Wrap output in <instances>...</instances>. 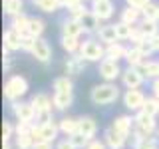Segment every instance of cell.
I'll list each match as a JSON object with an SVG mask.
<instances>
[{"label":"cell","instance_id":"6da1fadb","mask_svg":"<svg viewBox=\"0 0 159 149\" xmlns=\"http://www.w3.org/2000/svg\"><path fill=\"white\" fill-rule=\"evenodd\" d=\"M119 96H121V92H119L117 84L116 82H103V84H98V86L92 88V92H89V99H92L93 106H111V103H116Z\"/></svg>","mask_w":159,"mask_h":149},{"label":"cell","instance_id":"7a4b0ae2","mask_svg":"<svg viewBox=\"0 0 159 149\" xmlns=\"http://www.w3.org/2000/svg\"><path fill=\"white\" fill-rule=\"evenodd\" d=\"M4 99L6 102H18L22 96H26L28 93V79L24 76H18V74H14V76H10L6 82H4Z\"/></svg>","mask_w":159,"mask_h":149},{"label":"cell","instance_id":"3957f363","mask_svg":"<svg viewBox=\"0 0 159 149\" xmlns=\"http://www.w3.org/2000/svg\"><path fill=\"white\" fill-rule=\"evenodd\" d=\"M60 133V125L58 121L54 119V115L46 119V121L42 123H32V137L36 139V141H50L54 143V139L58 137Z\"/></svg>","mask_w":159,"mask_h":149},{"label":"cell","instance_id":"277c9868","mask_svg":"<svg viewBox=\"0 0 159 149\" xmlns=\"http://www.w3.org/2000/svg\"><path fill=\"white\" fill-rule=\"evenodd\" d=\"M80 56L86 62H102L106 58V44L96 38H88L80 46Z\"/></svg>","mask_w":159,"mask_h":149},{"label":"cell","instance_id":"5b68a950","mask_svg":"<svg viewBox=\"0 0 159 149\" xmlns=\"http://www.w3.org/2000/svg\"><path fill=\"white\" fill-rule=\"evenodd\" d=\"M10 107H12V113L14 117H16V121H26V123H34V119L38 117L36 109H34L32 102H12L10 103Z\"/></svg>","mask_w":159,"mask_h":149},{"label":"cell","instance_id":"8992f818","mask_svg":"<svg viewBox=\"0 0 159 149\" xmlns=\"http://www.w3.org/2000/svg\"><path fill=\"white\" fill-rule=\"evenodd\" d=\"M98 74H99V78H102L103 82H116L117 78H121L123 70L119 68V62L103 58L102 62H99V66H98Z\"/></svg>","mask_w":159,"mask_h":149},{"label":"cell","instance_id":"52a82bcc","mask_svg":"<svg viewBox=\"0 0 159 149\" xmlns=\"http://www.w3.org/2000/svg\"><path fill=\"white\" fill-rule=\"evenodd\" d=\"M119 79H121V84H123L125 89H133V88H141L147 78L141 74V70H139L137 66H127L125 70H123V74H121Z\"/></svg>","mask_w":159,"mask_h":149},{"label":"cell","instance_id":"ba28073f","mask_svg":"<svg viewBox=\"0 0 159 149\" xmlns=\"http://www.w3.org/2000/svg\"><path fill=\"white\" fill-rule=\"evenodd\" d=\"M133 119H135V127L141 129L145 135H155L157 133L159 123L155 121V115H149V113H145L143 109H139V111H135Z\"/></svg>","mask_w":159,"mask_h":149},{"label":"cell","instance_id":"9c48e42d","mask_svg":"<svg viewBox=\"0 0 159 149\" xmlns=\"http://www.w3.org/2000/svg\"><path fill=\"white\" fill-rule=\"evenodd\" d=\"M145 93L141 92L139 88H133V89H125L123 93V106H125L129 111H139L145 103Z\"/></svg>","mask_w":159,"mask_h":149},{"label":"cell","instance_id":"30bf717a","mask_svg":"<svg viewBox=\"0 0 159 149\" xmlns=\"http://www.w3.org/2000/svg\"><path fill=\"white\" fill-rule=\"evenodd\" d=\"M32 106H34V109H36V113H38V117H42V115H50L52 113V109H54V99L48 96V93H36L32 99ZM36 117V119H38Z\"/></svg>","mask_w":159,"mask_h":149},{"label":"cell","instance_id":"8fae6325","mask_svg":"<svg viewBox=\"0 0 159 149\" xmlns=\"http://www.w3.org/2000/svg\"><path fill=\"white\" fill-rule=\"evenodd\" d=\"M111 127L116 129L117 133H121L123 137H127V141H129L133 129H135V119H133L131 115H117V117L111 121Z\"/></svg>","mask_w":159,"mask_h":149},{"label":"cell","instance_id":"7c38bea8","mask_svg":"<svg viewBox=\"0 0 159 149\" xmlns=\"http://www.w3.org/2000/svg\"><path fill=\"white\" fill-rule=\"evenodd\" d=\"M34 56V60L40 64H48L50 60H52V46L48 44V40L44 38H38L36 44H34V50L30 52Z\"/></svg>","mask_w":159,"mask_h":149},{"label":"cell","instance_id":"4fadbf2b","mask_svg":"<svg viewBox=\"0 0 159 149\" xmlns=\"http://www.w3.org/2000/svg\"><path fill=\"white\" fill-rule=\"evenodd\" d=\"M89 10L99 20H109L113 16V12H116V6H113L111 0H92V8Z\"/></svg>","mask_w":159,"mask_h":149},{"label":"cell","instance_id":"5bb4252c","mask_svg":"<svg viewBox=\"0 0 159 149\" xmlns=\"http://www.w3.org/2000/svg\"><path fill=\"white\" fill-rule=\"evenodd\" d=\"M102 139L106 141L107 149H125V145H127V137H123L121 133H117L111 125L103 131V137Z\"/></svg>","mask_w":159,"mask_h":149},{"label":"cell","instance_id":"9a60e30c","mask_svg":"<svg viewBox=\"0 0 159 149\" xmlns=\"http://www.w3.org/2000/svg\"><path fill=\"white\" fill-rule=\"evenodd\" d=\"M86 62L82 56H80V52L78 54H70V58L66 60V64H64V68H66V74L68 76H80V74L86 70Z\"/></svg>","mask_w":159,"mask_h":149},{"label":"cell","instance_id":"2e32d148","mask_svg":"<svg viewBox=\"0 0 159 149\" xmlns=\"http://www.w3.org/2000/svg\"><path fill=\"white\" fill-rule=\"evenodd\" d=\"M22 38H24V34H20L18 30H14V28H8L6 32H4V38H2L4 48L10 50V52L22 50Z\"/></svg>","mask_w":159,"mask_h":149},{"label":"cell","instance_id":"e0dca14e","mask_svg":"<svg viewBox=\"0 0 159 149\" xmlns=\"http://www.w3.org/2000/svg\"><path fill=\"white\" fill-rule=\"evenodd\" d=\"M78 131L84 133L88 139H96L98 121H96L92 115H82V117H78Z\"/></svg>","mask_w":159,"mask_h":149},{"label":"cell","instance_id":"ac0fdd59","mask_svg":"<svg viewBox=\"0 0 159 149\" xmlns=\"http://www.w3.org/2000/svg\"><path fill=\"white\" fill-rule=\"evenodd\" d=\"M149 56L145 52H143L139 46H135V44H131V46L127 48V54H125V62H127V66H141L143 62H145Z\"/></svg>","mask_w":159,"mask_h":149},{"label":"cell","instance_id":"d6986e66","mask_svg":"<svg viewBox=\"0 0 159 149\" xmlns=\"http://www.w3.org/2000/svg\"><path fill=\"white\" fill-rule=\"evenodd\" d=\"M54 109L58 111H66L68 107H72L74 103V92H54Z\"/></svg>","mask_w":159,"mask_h":149},{"label":"cell","instance_id":"ffe728a7","mask_svg":"<svg viewBox=\"0 0 159 149\" xmlns=\"http://www.w3.org/2000/svg\"><path fill=\"white\" fill-rule=\"evenodd\" d=\"M96 34H98V40H99V42H103L106 46H107V44H113V42H119L116 24H103V26H99V30H98Z\"/></svg>","mask_w":159,"mask_h":149},{"label":"cell","instance_id":"44dd1931","mask_svg":"<svg viewBox=\"0 0 159 149\" xmlns=\"http://www.w3.org/2000/svg\"><path fill=\"white\" fill-rule=\"evenodd\" d=\"M84 32V26L80 24V20H74V18H66L62 22V36H72V38H80Z\"/></svg>","mask_w":159,"mask_h":149},{"label":"cell","instance_id":"7402d4cb","mask_svg":"<svg viewBox=\"0 0 159 149\" xmlns=\"http://www.w3.org/2000/svg\"><path fill=\"white\" fill-rule=\"evenodd\" d=\"M99 22H102V20H99V18L96 16V14L92 12V10H88V12H86V16L80 20V24L84 26V32H86V34H96L98 30H99V26H102Z\"/></svg>","mask_w":159,"mask_h":149},{"label":"cell","instance_id":"603a6c76","mask_svg":"<svg viewBox=\"0 0 159 149\" xmlns=\"http://www.w3.org/2000/svg\"><path fill=\"white\" fill-rule=\"evenodd\" d=\"M125 54H127V48L123 46L121 42H113V44H107L106 46V58L107 60H125Z\"/></svg>","mask_w":159,"mask_h":149},{"label":"cell","instance_id":"cb8c5ba5","mask_svg":"<svg viewBox=\"0 0 159 149\" xmlns=\"http://www.w3.org/2000/svg\"><path fill=\"white\" fill-rule=\"evenodd\" d=\"M141 10H137V8H133V6H125L121 10V14H119V20L121 22H127V24H131V26H137L139 22H141Z\"/></svg>","mask_w":159,"mask_h":149},{"label":"cell","instance_id":"d4e9b609","mask_svg":"<svg viewBox=\"0 0 159 149\" xmlns=\"http://www.w3.org/2000/svg\"><path fill=\"white\" fill-rule=\"evenodd\" d=\"M36 139L32 137V131H22L14 135V147L16 149H32Z\"/></svg>","mask_w":159,"mask_h":149},{"label":"cell","instance_id":"484cf974","mask_svg":"<svg viewBox=\"0 0 159 149\" xmlns=\"http://www.w3.org/2000/svg\"><path fill=\"white\" fill-rule=\"evenodd\" d=\"M58 125H60V133L74 135V133H78V117H62L58 119Z\"/></svg>","mask_w":159,"mask_h":149},{"label":"cell","instance_id":"4316f807","mask_svg":"<svg viewBox=\"0 0 159 149\" xmlns=\"http://www.w3.org/2000/svg\"><path fill=\"white\" fill-rule=\"evenodd\" d=\"M2 8H4V14H8L12 18L16 14L24 12V0H2Z\"/></svg>","mask_w":159,"mask_h":149},{"label":"cell","instance_id":"83f0119b","mask_svg":"<svg viewBox=\"0 0 159 149\" xmlns=\"http://www.w3.org/2000/svg\"><path fill=\"white\" fill-rule=\"evenodd\" d=\"M60 44H62V50L68 54H78L80 52V46H82V42H80V38H72V36H62L60 38Z\"/></svg>","mask_w":159,"mask_h":149},{"label":"cell","instance_id":"f1b7e54d","mask_svg":"<svg viewBox=\"0 0 159 149\" xmlns=\"http://www.w3.org/2000/svg\"><path fill=\"white\" fill-rule=\"evenodd\" d=\"M28 24H30V16H26L24 12L12 16V20H10V28L18 30L20 34H28Z\"/></svg>","mask_w":159,"mask_h":149},{"label":"cell","instance_id":"f546056e","mask_svg":"<svg viewBox=\"0 0 159 149\" xmlns=\"http://www.w3.org/2000/svg\"><path fill=\"white\" fill-rule=\"evenodd\" d=\"M139 70H141V74H143L147 79H155V78H159V62L145 60V62L139 66Z\"/></svg>","mask_w":159,"mask_h":149},{"label":"cell","instance_id":"4dcf8cb0","mask_svg":"<svg viewBox=\"0 0 159 149\" xmlns=\"http://www.w3.org/2000/svg\"><path fill=\"white\" fill-rule=\"evenodd\" d=\"M44 30H46V22H44L42 18H36V16L30 18V24H28V34H30V36L42 38Z\"/></svg>","mask_w":159,"mask_h":149},{"label":"cell","instance_id":"1f68e13d","mask_svg":"<svg viewBox=\"0 0 159 149\" xmlns=\"http://www.w3.org/2000/svg\"><path fill=\"white\" fill-rule=\"evenodd\" d=\"M32 4H34L38 10L46 12V14H54V12H58V10L62 8L58 0H32Z\"/></svg>","mask_w":159,"mask_h":149},{"label":"cell","instance_id":"d6a6232c","mask_svg":"<svg viewBox=\"0 0 159 149\" xmlns=\"http://www.w3.org/2000/svg\"><path fill=\"white\" fill-rule=\"evenodd\" d=\"M52 88H54V92H74V82L70 76H60L54 79Z\"/></svg>","mask_w":159,"mask_h":149},{"label":"cell","instance_id":"836d02e7","mask_svg":"<svg viewBox=\"0 0 159 149\" xmlns=\"http://www.w3.org/2000/svg\"><path fill=\"white\" fill-rule=\"evenodd\" d=\"M133 28H135V26H131V24L121 22V20H119V22L116 24V30H117V38H119V42H127V40H131Z\"/></svg>","mask_w":159,"mask_h":149},{"label":"cell","instance_id":"e575fe53","mask_svg":"<svg viewBox=\"0 0 159 149\" xmlns=\"http://www.w3.org/2000/svg\"><path fill=\"white\" fill-rule=\"evenodd\" d=\"M137 26H139V30H141L147 38L155 36V34L159 32V22H157V20H141Z\"/></svg>","mask_w":159,"mask_h":149},{"label":"cell","instance_id":"d590c367","mask_svg":"<svg viewBox=\"0 0 159 149\" xmlns=\"http://www.w3.org/2000/svg\"><path fill=\"white\" fill-rule=\"evenodd\" d=\"M141 109H143L145 113H149V115H155V117H157V115H159V99H157L155 96L147 97Z\"/></svg>","mask_w":159,"mask_h":149},{"label":"cell","instance_id":"8d00e7d4","mask_svg":"<svg viewBox=\"0 0 159 149\" xmlns=\"http://www.w3.org/2000/svg\"><path fill=\"white\" fill-rule=\"evenodd\" d=\"M68 139L70 141H72V145L76 147V149H86L88 147V143L92 141V139H88L86 135H84V133H74V135H68Z\"/></svg>","mask_w":159,"mask_h":149},{"label":"cell","instance_id":"74e56055","mask_svg":"<svg viewBox=\"0 0 159 149\" xmlns=\"http://www.w3.org/2000/svg\"><path fill=\"white\" fill-rule=\"evenodd\" d=\"M157 14H159V4L155 2H149L145 8L141 10V20H157Z\"/></svg>","mask_w":159,"mask_h":149},{"label":"cell","instance_id":"f35d334b","mask_svg":"<svg viewBox=\"0 0 159 149\" xmlns=\"http://www.w3.org/2000/svg\"><path fill=\"white\" fill-rule=\"evenodd\" d=\"M88 6L86 4H78V6H72V8H68V18H74V20H82L84 16H86V12H88Z\"/></svg>","mask_w":159,"mask_h":149},{"label":"cell","instance_id":"ab89813d","mask_svg":"<svg viewBox=\"0 0 159 149\" xmlns=\"http://www.w3.org/2000/svg\"><path fill=\"white\" fill-rule=\"evenodd\" d=\"M14 135H16V127H14L10 121L4 119V121H2V141H10Z\"/></svg>","mask_w":159,"mask_h":149},{"label":"cell","instance_id":"60d3db41","mask_svg":"<svg viewBox=\"0 0 159 149\" xmlns=\"http://www.w3.org/2000/svg\"><path fill=\"white\" fill-rule=\"evenodd\" d=\"M157 143H159V137H145V139H141V141L137 143L133 149H157Z\"/></svg>","mask_w":159,"mask_h":149},{"label":"cell","instance_id":"b9f144b4","mask_svg":"<svg viewBox=\"0 0 159 149\" xmlns=\"http://www.w3.org/2000/svg\"><path fill=\"white\" fill-rule=\"evenodd\" d=\"M36 40H38V38L30 36V34H24V38H22V50H24V52H32Z\"/></svg>","mask_w":159,"mask_h":149},{"label":"cell","instance_id":"7bdbcfd3","mask_svg":"<svg viewBox=\"0 0 159 149\" xmlns=\"http://www.w3.org/2000/svg\"><path fill=\"white\" fill-rule=\"evenodd\" d=\"M149 2H151V0H125V6H133L137 10H143Z\"/></svg>","mask_w":159,"mask_h":149},{"label":"cell","instance_id":"ee69618b","mask_svg":"<svg viewBox=\"0 0 159 149\" xmlns=\"http://www.w3.org/2000/svg\"><path fill=\"white\" fill-rule=\"evenodd\" d=\"M86 149H107V145H106L103 139H92V141L88 143Z\"/></svg>","mask_w":159,"mask_h":149},{"label":"cell","instance_id":"f6af8a7d","mask_svg":"<svg viewBox=\"0 0 159 149\" xmlns=\"http://www.w3.org/2000/svg\"><path fill=\"white\" fill-rule=\"evenodd\" d=\"M149 46H151L153 54H157V52H159V32L155 34V36H151V38H149Z\"/></svg>","mask_w":159,"mask_h":149},{"label":"cell","instance_id":"bcb514c9","mask_svg":"<svg viewBox=\"0 0 159 149\" xmlns=\"http://www.w3.org/2000/svg\"><path fill=\"white\" fill-rule=\"evenodd\" d=\"M56 149H76V147L72 145V141H70V139H62V141L56 143Z\"/></svg>","mask_w":159,"mask_h":149},{"label":"cell","instance_id":"7dc6e473","mask_svg":"<svg viewBox=\"0 0 159 149\" xmlns=\"http://www.w3.org/2000/svg\"><path fill=\"white\" fill-rule=\"evenodd\" d=\"M32 149H52V143L50 141H36Z\"/></svg>","mask_w":159,"mask_h":149},{"label":"cell","instance_id":"c3c4849f","mask_svg":"<svg viewBox=\"0 0 159 149\" xmlns=\"http://www.w3.org/2000/svg\"><path fill=\"white\" fill-rule=\"evenodd\" d=\"M151 92H153V96L159 99V78H155V79L151 82Z\"/></svg>","mask_w":159,"mask_h":149},{"label":"cell","instance_id":"681fc988","mask_svg":"<svg viewBox=\"0 0 159 149\" xmlns=\"http://www.w3.org/2000/svg\"><path fill=\"white\" fill-rule=\"evenodd\" d=\"M84 0H64V8H72V6H78L82 4Z\"/></svg>","mask_w":159,"mask_h":149},{"label":"cell","instance_id":"f907efd6","mask_svg":"<svg viewBox=\"0 0 159 149\" xmlns=\"http://www.w3.org/2000/svg\"><path fill=\"white\" fill-rule=\"evenodd\" d=\"M2 149H12V143H10V141H2Z\"/></svg>","mask_w":159,"mask_h":149},{"label":"cell","instance_id":"816d5d0a","mask_svg":"<svg viewBox=\"0 0 159 149\" xmlns=\"http://www.w3.org/2000/svg\"><path fill=\"white\" fill-rule=\"evenodd\" d=\"M155 135H157V137H159V127H157V133H155Z\"/></svg>","mask_w":159,"mask_h":149},{"label":"cell","instance_id":"f5cc1de1","mask_svg":"<svg viewBox=\"0 0 159 149\" xmlns=\"http://www.w3.org/2000/svg\"><path fill=\"white\" fill-rule=\"evenodd\" d=\"M157 22H159V14H157Z\"/></svg>","mask_w":159,"mask_h":149}]
</instances>
